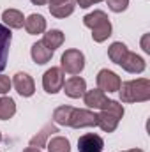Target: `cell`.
Instances as JSON below:
<instances>
[{
    "mask_svg": "<svg viewBox=\"0 0 150 152\" xmlns=\"http://www.w3.org/2000/svg\"><path fill=\"white\" fill-rule=\"evenodd\" d=\"M118 94L122 103H147L150 99V81L147 78L122 81Z\"/></svg>",
    "mask_w": 150,
    "mask_h": 152,
    "instance_id": "6da1fadb",
    "label": "cell"
},
{
    "mask_svg": "<svg viewBox=\"0 0 150 152\" xmlns=\"http://www.w3.org/2000/svg\"><path fill=\"white\" fill-rule=\"evenodd\" d=\"M124 113H125V110H124V106L118 101L108 99V103L104 104V108L97 113V126L104 133H113L118 127V122L122 120Z\"/></svg>",
    "mask_w": 150,
    "mask_h": 152,
    "instance_id": "7a4b0ae2",
    "label": "cell"
},
{
    "mask_svg": "<svg viewBox=\"0 0 150 152\" xmlns=\"http://www.w3.org/2000/svg\"><path fill=\"white\" fill-rule=\"evenodd\" d=\"M60 69L64 75L67 73L71 76H78L85 69V55L76 48L66 50L62 53V58H60Z\"/></svg>",
    "mask_w": 150,
    "mask_h": 152,
    "instance_id": "3957f363",
    "label": "cell"
},
{
    "mask_svg": "<svg viewBox=\"0 0 150 152\" xmlns=\"http://www.w3.org/2000/svg\"><path fill=\"white\" fill-rule=\"evenodd\" d=\"M66 76L62 73L60 67H51L42 75V88L46 90V94H58L64 87Z\"/></svg>",
    "mask_w": 150,
    "mask_h": 152,
    "instance_id": "277c9868",
    "label": "cell"
},
{
    "mask_svg": "<svg viewBox=\"0 0 150 152\" xmlns=\"http://www.w3.org/2000/svg\"><path fill=\"white\" fill-rule=\"evenodd\" d=\"M97 126V113L85 110V108H74L71 113L69 127L83 129V127H95Z\"/></svg>",
    "mask_w": 150,
    "mask_h": 152,
    "instance_id": "5b68a950",
    "label": "cell"
},
{
    "mask_svg": "<svg viewBox=\"0 0 150 152\" xmlns=\"http://www.w3.org/2000/svg\"><path fill=\"white\" fill-rule=\"evenodd\" d=\"M95 81H97V88L103 90V92H118L120 83H122L120 76L117 73H113V71H110V69H101L97 73Z\"/></svg>",
    "mask_w": 150,
    "mask_h": 152,
    "instance_id": "8992f818",
    "label": "cell"
},
{
    "mask_svg": "<svg viewBox=\"0 0 150 152\" xmlns=\"http://www.w3.org/2000/svg\"><path fill=\"white\" fill-rule=\"evenodd\" d=\"M11 81H12L14 90L21 97H32L36 94V83H34V78L30 75H27V73H16Z\"/></svg>",
    "mask_w": 150,
    "mask_h": 152,
    "instance_id": "52a82bcc",
    "label": "cell"
},
{
    "mask_svg": "<svg viewBox=\"0 0 150 152\" xmlns=\"http://www.w3.org/2000/svg\"><path fill=\"white\" fill-rule=\"evenodd\" d=\"M104 140L95 133H87L78 140V152H103Z\"/></svg>",
    "mask_w": 150,
    "mask_h": 152,
    "instance_id": "ba28073f",
    "label": "cell"
},
{
    "mask_svg": "<svg viewBox=\"0 0 150 152\" xmlns=\"http://www.w3.org/2000/svg\"><path fill=\"white\" fill-rule=\"evenodd\" d=\"M62 90L66 92L67 97H71V99H79V97H83V94L87 92V81H85L81 76H71L69 80L64 81Z\"/></svg>",
    "mask_w": 150,
    "mask_h": 152,
    "instance_id": "9c48e42d",
    "label": "cell"
},
{
    "mask_svg": "<svg viewBox=\"0 0 150 152\" xmlns=\"http://www.w3.org/2000/svg\"><path fill=\"white\" fill-rule=\"evenodd\" d=\"M120 66H122L124 71H127V73H131V75H141V73L147 69L145 58L140 57V55H136V53H133V51H129V53L125 55V58H124V62H122Z\"/></svg>",
    "mask_w": 150,
    "mask_h": 152,
    "instance_id": "30bf717a",
    "label": "cell"
},
{
    "mask_svg": "<svg viewBox=\"0 0 150 152\" xmlns=\"http://www.w3.org/2000/svg\"><path fill=\"white\" fill-rule=\"evenodd\" d=\"M11 41H12L11 28H7L5 25L0 23V73H2V71L5 69V66H7V57H9Z\"/></svg>",
    "mask_w": 150,
    "mask_h": 152,
    "instance_id": "8fae6325",
    "label": "cell"
},
{
    "mask_svg": "<svg viewBox=\"0 0 150 152\" xmlns=\"http://www.w3.org/2000/svg\"><path fill=\"white\" fill-rule=\"evenodd\" d=\"M83 101L92 110H103L104 104L108 103V97H106V92H103L99 88H92L83 94Z\"/></svg>",
    "mask_w": 150,
    "mask_h": 152,
    "instance_id": "7c38bea8",
    "label": "cell"
},
{
    "mask_svg": "<svg viewBox=\"0 0 150 152\" xmlns=\"http://www.w3.org/2000/svg\"><path fill=\"white\" fill-rule=\"evenodd\" d=\"M53 133H58V127H57V124H51V122H48L46 126H42V129L39 131L37 134H34L32 138H30V147H46V143H48V138L53 134Z\"/></svg>",
    "mask_w": 150,
    "mask_h": 152,
    "instance_id": "4fadbf2b",
    "label": "cell"
},
{
    "mask_svg": "<svg viewBox=\"0 0 150 152\" xmlns=\"http://www.w3.org/2000/svg\"><path fill=\"white\" fill-rule=\"evenodd\" d=\"M25 30L30 36H37V34H44L46 32V20L42 14H30L28 18H25Z\"/></svg>",
    "mask_w": 150,
    "mask_h": 152,
    "instance_id": "5bb4252c",
    "label": "cell"
},
{
    "mask_svg": "<svg viewBox=\"0 0 150 152\" xmlns=\"http://www.w3.org/2000/svg\"><path fill=\"white\" fill-rule=\"evenodd\" d=\"M30 55H32V60H34L37 66H44V64H48V62L51 60L53 51H51L50 48H46L41 41H37V42L32 44V48H30Z\"/></svg>",
    "mask_w": 150,
    "mask_h": 152,
    "instance_id": "9a60e30c",
    "label": "cell"
},
{
    "mask_svg": "<svg viewBox=\"0 0 150 152\" xmlns=\"http://www.w3.org/2000/svg\"><path fill=\"white\" fill-rule=\"evenodd\" d=\"M2 20L7 28H23L25 25V16L18 9H5L2 12Z\"/></svg>",
    "mask_w": 150,
    "mask_h": 152,
    "instance_id": "2e32d148",
    "label": "cell"
},
{
    "mask_svg": "<svg viewBox=\"0 0 150 152\" xmlns=\"http://www.w3.org/2000/svg\"><path fill=\"white\" fill-rule=\"evenodd\" d=\"M108 21H110L108 14H106L104 11H99V9H95V11H92V12H88V14L83 16V25L88 27L90 30L99 28L101 25H104V23H108Z\"/></svg>",
    "mask_w": 150,
    "mask_h": 152,
    "instance_id": "e0dca14e",
    "label": "cell"
},
{
    "mask_svg": "<svg viewBox=\"0 0 150 152\" xmlns=\"http://www.w3.org/2000/svg\"><path fill=\"white\" fill-rule=\"evenodd\" d=\"M64 41H66L64 32L58 30V28H53V30L44 32V36H42V41H41V42H42L46 48H50L51 51H55L57 48H60V46L64 44Z\"/></svg>",
    "mask_w": 150,
    "mask_h": 152,
    "instance_id": "ac0fdd59",
    "label": "cell"
},
{
    "mask_svg": "<svg viewBox=\"0 0 150 152\" xmlns=\"http://www.w3.org/2000/svg\"><path fill=\"white\" fill-rule=\"evenodd\" d=\"M127 53H129L127 46L124 42H120V41L111 42V46L108 48V57H110V60H111L113 64H117V66H120L124 62V58H125Z\"/></svg>",
    "mask_w": 150,
    "mask_h": 152,
    "instance_id": "d6986e66",
    "label": "cell"
},
{
    "mask_svg": "<svg viewBox=\"0 0 150 152\" xmlns=\"http://www.w3.org/2000/svg\"><path fill=\"white\" fill-rule=\"evenodd\" d=\"M16 115V103L12 97L2 96L0 97V120H9Z\"/></svg>",
    "mask_w": 150,
    "mask_h": 152,
    "instance_id": "ffe728a7",
    "label": "cell"
},
{
    "mask_svg": "<svg viewBox=\"0 0 150 152\" xmlns=\"http://www.w3.org/2000/svg\"><path fill=\"white\" fill-rule=\"evenodd\" d=\"M48 152H71V142L66 136H55L46 143Z\"/></svg>",
    "mask_w": 150,
    "mask_h": 152,
    "instance_id": "44dd1931",
    "label": "cell"
},
{
    "mask_svg": "<svg viewBox=\"0 0 150 152\" xmlns=\"http://www.w3.org/2000/svg\"><path fill=\"white\" fill-rule=\"evenodd\" d=\"M73 106H58L55 112H53V124L57 126H69V120H71V113H73Z\"/></svg>",
    "mask_w": 150,
    "mask_h": 152,
    "instance_id": "7402d4cb",
    "label": "cell"
},
{
    "mask_svg": "<svg viewBox=\"0 0 150 152\" xmlns=\"http://www.w3.org/2000/svg\"><path fill=\"white\" fill-rule=\"evenodd\" d=\"M74 9H76V0H69V2L60 4V5H57V7H50V12H51V16L62 20V18L71 16V14L74 12Z\"/></svg>",
    "mask_w": 150,
    "mask_h": 152,
    "instance_id": "603a6c76",
    "label": "cell"
},
{
    "mask_svg": "<svg viewBox=\"0 0 150 152\" xmlns=\"http://www.w3.org/2000/svg\"><path fill=\"white\" fill-rule=\"evenodd\" d=\"M111 32H113V27H111V23L108 21V23H104L103 27L92 30V39H94L95 42H104L106 39L111 36Z\"/></svg>",
    "mask_w": 150,
    "mask_h": 152,
    "instance_id": "cb8c5ba5",
    "label": "cell"
},
{
    "mask_svg": "<svg viewBox=\"0 0 150 152\" xmlns=\"http://www.w3.org/2000/svg\"><path fill=\"white\" fill-rule=\"evenodd\" d=\"M106 4L113 12H124L129 7V0H106Z\"/></svg>",
    "mask_w": 150,
    "mask_h": 152,
    "instance_id": "d4e9b609",
    "label": "cell"
},
{
    "mask_svg": "<svg viewBox=\"0 0 150 152\" xmlns=\"http://www.w3.org/2000/svg\"><path fill=\"white\" fill-rule=\"evenodd\" d=\"M11 87H12V81H11V78L0 73V96H5V94L11 90Z\"/></svg>",
    "mask_w": 150,
    "mask_h": 152,
    "instance_id": "484cf974",
    "label": "cell"
},
{
    "mask_svg": "<svg viewBox=\"0 0 150 152\" xmlns=\"http://www.w3.org/2000/svg\"><path fill=\"white\" fill-rule=\"evenodd\" d=\"M99 2H103V0H76V4L81 9H88V7H92L94 4H99Z\"/></svg>",
    "mask_w": 150,
    "mask_h": 152,
    "instance_id": "4316f807",
    "label": "cell"
},
{
    "mask_svg": "<svg viewBox=\"0 0 150 152\" xmlns=\"http://www.w3.org/2000/svg\"><path fill=\"white\" fill-rule=\"evenodd\" d=\"M149 39H150V34H145V36L141 37V48H143V51H145V53H150V44H149Z\"/></svg>",
    "mask_w": 150,
    "mask_h": 152,
    "instance_id": "83f0119b",
    "label": "cell"
},
{
    "mask_svg": "<svg viewBox=\"0 0 150 152\" xmlns=\"http://www.w3.org/2000/svg\"><path fill=\"white\" fill-rule=\"evenodd\" d=\"M66 2H69V0H48V7H57V5L66 4Z\"/></svg>",
    "mask_w": 150,
    "mask_h": 152,
    "instance_id": "f1b7e54d",
    "label": "cell"
},
{
    "mask_svg": "<svg viewBox=\"0 0 150 152\" xmlns=\"http://www.w3.org/2000/svg\"><path fill=\"white\" fill-rule=\"evenodd\" d=\"M34 5H44V4H48V0H30Z\"/></svg>",
    "mask_w": 150,
    "mask_h": 152,
    "instance_id": "f546056e",
    "label": "cell"
},
{
    "mask_svg": "<svg viewBox=\"0 0 150 152\" xmlns=\"http://www.w3.org/2000/svg\"><path fill=\"white\" fill-rule=\"evenodd\" d=\"M23 152H42V151H41V149H37V147H27Z\"/></svg>",
    "mask_w": 150,
    "mask_h": 152,
    "instance_id": "4dcf8cb0",
    "label": "cell"
},
{
    "mask_svg": "<svg viewBox=\"0 0 150 152\" xmlns=\"http://www.w3.org/2000/svg\"><path fill=\"white\" fill-rule=\"evenodd\" d=\"M122 152H143L141 149H129V151H122Z\"/></svg>",
    "mask_w": 150,
    "mask_h": 152,
    "instance_id": "1f68e13d",
    "label": "cell"
},
{
    "mask_svg": "<svg viewBox=\"0 0 150 152\" xmlns=\"http://www.w3.org/2000/svg\"><path fill=\"white\" fill-rule=\"evenodd\" d=\"M0 142H2V133H0Z\"/></svg>",
    "mask_w": 150,
    "mask_h": 152,
    "instance_id": "d6a6232c",
    "label": "cell"
}]
</instances>
